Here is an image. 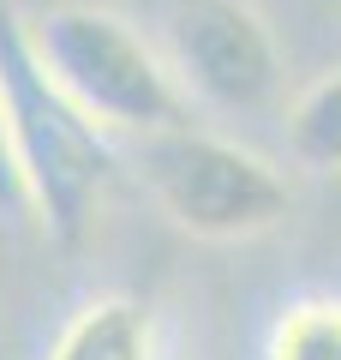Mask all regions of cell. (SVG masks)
<instances>
[{
    "instance_id": "4",
    "label": "cell",
    "mask_w": 341,
    "mask_h": 360,
    "mask_svg": "<svg viewBox=\"0 0 341 360\" xmlns=\"http://www.w3.org/2000/svg\"><path fill=\"white\" fill-rule=\"evenodd\" d=\"M168 66L186 96L222 115H252L281 84V49L252 0H180L168 18Z\"/></svg>"
},
{
    "instance_id": "5",
    "label": "cell",
    "mask_w": 341,
    "mask_h": 360,
    "mask_svg": "<svg viewBox=\"0 0 341 360\" xmlns=\"http://www.w3.org/2000/svg\"><path fill=\"white\" fill-rule=\"evenodd\" d=\"M48 360H162V330L156 312L132 295H102L84 300L60 324Z\"/></svg>"
},
{
    "instance_id": "6",
    "label": "cell",
    "mask_w": 341,
    "mask_h": 360,
    "mask_svg": "<svg viewBox=\"0 0 341 360\" xmlns=\"http://www.w3.org/2000/svg\"><path fill=\"white\" fill-rule=\"evenodd\" d=\"M288 150L312 174H341V66L293 96L288 108Z\"/></svg>"
},
{
    "instance_id": "1",
    "label": "cell",
    "mask_w": 341,
    "mask_h": 360,
    "mask_svg": "<svg viewBox=\"0 0 341 360\" xmlns=\"http://www.w3.org/2000/svg\"><path fill=\"white\" fill-rule=\"evenodd\" d=\"M0 127L13 144L25 210L54 246H84L96 205L108 193L114 150L108 132L60 90V78L42 66L30 42V18L13 0H0Z\"/></svg>"
},
{
    "instance_id": "8",
    "label": "cell",
    "mask_w": 341,
    "mask_h": 360,
    "mask_svg": "<svg viewBox=\"0 0 341 360\" xmlns=\"http://www.w3.org/2000/svg\"><path fill=\"white\" fill-rule=\"evenodd\" d=\"M0 217H30L25 210V180H18L13 144H6V127H0Z\"/></svg>"
},
{
    "instance_id": "2",
    "label": "cell",
    "mask_w": 341,
    "mask_h": 360,
    "mask_svg": "<svg viewBox=\"0 0 341 360\" xmlns=\"http://www.w3.org/2000/svg\"><path fill=\"white\" fill-rule=\"evenodd\" d=\"M30 42L102 132L150 139L168 127H192V96L180 90L168 54L132 18L108 6H48L30 18Z\"/></svg>"
},
{
    "instance_id": "7",
    "label": "cell",
    "mask_w": 341,
    "mask_h": 360,
    "mask_svg": "<svg viewBox=\"0 0 341 360\" xmlns=\"http://www.w3.org/2000/svg\"><path fill=\"white\" fill-rule=\"evenodd\" d=\"M264 360H341V300L335 295L293 300L269 324Z\"/></svg>"
},
{
    "instance_id": "3",
    "label": "cell",
    "mask_w": 341,
    "mask_h": 360,
    "mask_svg": "<svg viewBox=\"0 0 341 360\" xmlns=\"http://www.w3.org/2000/svg\"><path fill=\"white\" fill-rule=\"evenodd\" d=\"M138 174L162 217L198 240H252L293 210L288 180L258 150L198 127H168L138 144Z\"/></svg>"
}]
</instances>
